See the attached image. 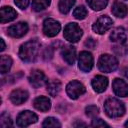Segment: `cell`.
I'll list each match as a JSON object with an SVG mask.
<instances>
[{
  "label": "cell",
  "mask_w": 128,
  "mask_h": 128,
  "mask_svg": "<svg viewBox=\"0 0 128 128\" xmlns=\"http://www.w3.org/2000/svg\"><path fill=\"white\" fill-rule=\"evenodd\" d=\"M38 51L39 43L36 40H30L21 45L19 49V57L24 62H32L36 59Z\"/></svg>",
  "instance_id": "obj_1"
},
{
  "label": "cell",
  "mask_w": 128,
  "mask_h": 128,
  "mask_svg": "<svg viewBox=\"0 0 128 128\" xmlns=\"http://www.w3.org/2000/svg\"><path fill=\"white\" fill-rule=\"evenodd\" d=\"M104 110L107 116L111 118H117L124 114L125 106L120 100L116 98H109L104 103Z\"/></svg>",
  "instance_id": "obj_2"
},
{
  "label": "cell",
  "mask_w": 128,
  "mask_h": 128,
  "mask_svg": "<svg viewBox=\"0 0 128 128\" xmlns=\"http://www.w3.org/2000/svg\"><path fill=\"white\" fill-rule=\"evenodd\" d=\"M118 66V61L117 59L109 54H103L100 56L99 60H98V68L102 71V72H106V73H110L112 71H114Z\"/></svg>",
  "instance_id": "obj_3"
},
{
  "label": "cell",
  "mask_w": 128,
  "mask_h": 128,
  "mask_svg": "<svg viewBox=\"0 0 128 128\" xmlns=\"http://www.w3.org/2000/svg\"><path fill=\"white\" fill-rule=\"evenodd\" d=\"M83 34V31L82 29L80 28V26L77 24V23H69L65 26L64 28V32H63V35H64V38L69 41V42H77L80 40L81 36Z\"/></svg>",
  "instance_id": "obj_4"
},
{
  "label": "cell",
  "mask_w": 128,
  "mask_h": 128,
  "mask_svg": "<svg viewBox=\"0 0 128 128\" xmlns=\"http://www.w3.org/2000/svg\"><path fill=\"white\" fill-rule=\"evenodd\" d=\"M112 24H113V20L110 17L103 15L96 20V22L92 26V29L97 34H104L107 30H109L112 27Z\"/></svg>",
  "instance_id": "obj_5"
},
{
  "label": "cell",
  "mask_w": 128,
  "mask_h": 128,
  "mask_svg": "<svg viewBox=\"0 0 128 128\" xmlns=\"http://www.w3.org/2000/svg\"><path fill=\"white\" fill-rule=\"evenodd\" d=\"M66 92L68 96L72 99H77L80 95L85 93V87L82 83L77 80L70 81L66 86Z\"/></svg>",
  "instance_id": "obj_6"
},
{
  "label": "cell",
  "mask_w": 128,
  "mask_h": 128,
  "mask_svg": "<svg viewBox=\"0 0 128 128\" xmlns=\"http://www.w3.org/2000/svg\"><path fill=\"white\" fill-rule=\"evenodd\" d=\"M61 29V25L58 21L52 18H48L43 22V32L48 37H54Z\"/></svg>",
  "instance_id": "obj_7"
},
{
  "label": "cell",
  "mask_w": 128,
  "mask_h": 128,
  "mask_svg": "<svg viewBox=\"0 0 128 128\" xmlns=\"http://www.w3.org/2000/svg\"><path fill=\"white\" fill-rule=\"evenodd\" d=\"M78 66L79 69L83 72H89L93 67V57L91 53L87 51H82L79 54L78 58Z\"/></svg>",
  "instance_id": "obj_8"
},
{
  "label": "cell",
  "mask_w": 128,
  "mask_h": 128,
  "mask_svg": "<svg viewBox=\"0 0 128 128\" xmlns=\"http://www.w3.org/2000/svg\"><path fill=\"white\" fill-rule=\"evenodd\" d=\"M37 115L31 111H23L21 112L18 117H17V120H16V123L18 126L20 127H27L33 123H35L37 121Z\"/></svg>",
  "instance_id": "obj_9"
},
{
  "label": "cell",
  "mask_w": 128,
  "mask_h": 128,
  "mask_svg": "<svg viewBox=\"0 0 128 128\" xmlns=\"http://www.w3.org/2000/svg\"><path fill=\"white\" fill-rule=\"evenodd\" d=\"M29 82L34 88H40L47 82V78L42 71L33 70L29 75Z\"/></svg>",
  "instance_id": "obj_10"
},
{
  "label": "cell",
  "mask_w": 128,
  "mask_h": 128,
  "mask_svg": "<svg viewBox=\"0 0 128 128\" xmlns=\"http://www.w3.org/2000/svg\"><path fill=\"white\" fill-rule=\"evenodd\" d=\"M27 31H28V25L25 22H19L17 24L11 25L7 29L8 34L15 38H20V37L24 36L27 33Z\"/></svg>",
  "instance_id": "obj_11"
},
{
  "label": "cell",
  "mask_w": 128,
  "mask_h": 128,
  "mask_svg": "<svg viewBox=\"0 0 128 128\" xmlns=\"http://www.w3.org/2000/svg\"><path fill=\"white\" fill-rule=\"evenodd\" d=\"M112 88L114 93L119 97H126L128 96V85L127 83L119 78L114 79L112 83Z\"/></svg>",
  "instance_id": "obj_12"
},
{
  "label": "cell",
  "mask_w": 128,
  "mask_h": 128,
  "mask_svg": "<svg viewBox=\"0 0 128 128\" xmlns=\"http://www.w3.org/2000/svg\"><path fill=\"white\" fill-rule=\"evenodd\" d=\"M28 99V93L22 89L13 90L10 94V100L15 105H21Z\"/></svg>",
  "instance_id": "obj_13"
},
{
  "label": "cell",
  "mask_w": 128,
  "mask_h": 128,
  "mask_svg": "<svg viewBox=\"0 0 128 128\" xmlns=\"http://www.w3.org/2000/svg\"><path fill=\"white\" fill-rule=\"evenodd\" d=\"M92 87L93 89L98 92V93H101L103 91H105V89L107 88V85H108V79L105 77V76H102V75H97L93 78L92 82Z\"/></svg>",
  "instance_id": "obj_14"
},
{
  "label": "cell",
  "mask_w": 128,
  "mask_h": 128,
  "mask_svg": "<svg viewBox=\"0 0 128 128\" xmlns=\"http://www.w3.org/2000/svg\"><path fill=\"white\" fill-rule=\"evenodd\" d=\"M0 17H1V23L10 22L17 17V12L12 7L4 6L0 10Z\"/></svg>",
  "instance_id": "obj_15"
},
{
  "label": "cell",
  "mask_w": 128,
  "mask_h": 128,
  "mask_svg": "<svg viewBox=\"0 0 128 128\" xmlns=\"http://www.w3.org/2000/svg\"><path fill=\"white\" fill-rule=\"evenodd\" d=\"M110 39H111V41L119 43V44L125 43L127 40V35H126L125 30L122 27H117V28L113 29L110 34Z\"/></svg>",
  "instance_id": "obj_16"
},
{
  "label": "cell",
  "mask_w": 128,
  "mask_h": 128,
  "mask_svg": "<svg viewBox=\"0 0 128 128\" xmlns=\"http://www.w3.org/2000/svg\"><path fill=\"white\" fill-rule=\"evenodd\" d=\"M33 105L34 107L39 110V111H42V112H46L50 109L51 107V102L50 100L45 97V96H39L37 97L34 101H33Z\"/></svg>",
  "instance_id": "obj_17"
},
{
  "label": "cell",
  "mask_w": 128,
  "mask_h": 128,
  "mask_svg": "<svg viewBox=\"0 0 128 128\" xmlns=\"http://www.w3.org/2000/svg\"><path fill=\"white\" fill-rule=\"evenodd\" d=\"M111 12L113 13L114 16L116 17H120V18H123L126 16L127 12H128V8L127 6L120 2V1H114L113 5H112V8H111Z\"/></svg>",
  "instance_id": "obj_18"
},
{
  "label": "cell",
  "mask_w": 128,
  "mask_h": 128,
  "mask_svg": "<svg viewBox=\"0 0 128 128\" xmlns=\"http://www.w3.org/2000/svg\"><path fill=\"white\" fill-rule=\"evenodd\" d=\"M62 56H63V59L69 64V65H73L74 62H75V59H76V51H75V48L74 47H65L63 50H62Z\"/></svg>",
  "instance_id": "obj_19"
},
{
  "label": "cell",
  "mask_w": 128,
  "mask_h": 128,
  "mask_svg": "<svg viewBox=\"0 0 128 128\" xmlns=\"http://www.w3.org/2000/svg\"><path fill=\"white\" fill-rule=\"evenodd\" d=\"M12 65V59L8 55H2L0 58V70L2 74L7 73Z\"/></svg>",
  "instance_id": "obj_20"
},
{
  "label": "cell",
  "mask_w": 128,
  "mask_h": 128,
  "mask_svg": "<svg viewBox=\"0 0 128 128\" xmlns=\"http://www.w3.org/2000/svg\"><path fill=\"white\" fill-rule=\"evenodd\" d=\"M60 89H61V83L58 80H52L47 84V91L52 97H55L59 93Z\"/></svg>",
  "instance_id": "obj_21"
},
{
  "label": "cell",
  "mask_w": 128,
  "mask_h": 128,
  "mask_svg": "<svg viewBox=\"0 0 128 128\" xmlns=\"http://www.w3.org/2000/svg\"><path fill=\"white\" fill-rule=\"evenodd\" d=\"M86 2L89 5V7L95 11L102 10L108 4V0H86Z\"/></svg>",
  "instance_id": "obj_22"
},
{
  "label": "cell",
  "mask_w": 128,
  "mask_h": 128,
  "mask_svg": "<svg viewBox=\"0 0 128 128\" xmlns=\"http://www.w3.org/2000/svg\"><path fill=\"white\" fill-rule=\"evenodd\" d=\"M74 4H75V0H60L58 4L59 11L63 14H67L71 10Z\"/></svg>",
  "instance_id": "obj_23"
},
{
  "label": "cell",
  "mask_w": 128,
  "mask_h": 128,
  "mask_svg": "<svg viewBox=\"0 0 128 128\" xmlns=\"http://www.w3.org/2000/svg\"><path fill=\"white\" fill-rule=\"evenodd\" d=\"M51 0H33L32 1V8L34 11H42L46 9L50 5Z\"/></svg>",
  "instance_id": "obj_24"
},
{
  "label": "cell",
  "mask_w": 128,
  "mask_h": 128,
  "mask_svg": "<svg viewBox=\"0 0 128 128\" xmlns=\"http://www.w3.org/2000/svg\"><path fill=\"white\" fill-rule=\"evenodd\" d=\"M73 16L76 18V19H79V20H82L84 19L86 16H87V9L84 7V6H78L74 9L73 11Z\"/></svg>",
  "instance_id": "obj_25"
},
{
  "label": "cell",
  "mask_w": 128,
  "mask_h": 128,
  "mask_svg": "<svg viewBox=\"0 0 128 128\" xmlns=\"http://www.w3.org/2000/svg\"><path fill=\"white\" fill-rule=\"evenodd\" d=\"M42 126L43 127H60L61 124L57 119H55L53 117H48L44 120Z\"/></svg>",
  "instance_id": "obj_26"
},
{
  "label": "cell",
  "mask_w": 128,
  "mask_h": 128,
  "mask_svg": "<svg viewBox=\"0 0 128 128\" xmlns=\"http://www.w3.org/2000/svg\"><path fill=\"white\" fill-rule=\"evenodd\" d=\"M12 120L10 118V116L7 113H3L0 117V126L1 127H8V126H12Z\"/></svg>",
  "instance_id": "obj_27"
},
{
  "label": "cell",
  "mask_w": 128,
  "mask_h": 128,
  "mask_svg": "<svg viewBox=\"0 0 128 128\" xmlns=\"http://www.w3.org/2000/svg\"><path fill=\"white\" fill-rule=\"evenodd\" d=\"M85 111H86V114H87L89 117H95V116H97L98 113H99L98 108H97L96 106H94V105H90V106L86 107Z\"/></svg>",
  "instance_id": "obj_28"
},
{
  "label": "cell",
  "mask_w": 128,
  "mask_h": 128,
  "mask_svg": "<svg viewBox=\"0 0 128 128\" xmlns=\"http://www.w3.org/2000/svg\"><path fill=\"white\" fill-rule=\"evenodd\" d=\"M29 1H30V0H14L15 4H16L20 9H25V8L28 6Z\"/></svg>",
  "instance_id": "obj_29"
},
{
  "label": "cell",
  "mask_w": 128,
  "mask_h": 128,
  "mask_svg": "<svg viewBox=\"0 0 128 128\" xmlns=\"http://www.w3.org/2000/svg\"><path fill=\"white\" fill-rule=\"evenodd\" d=\"M92 126H94V127H104V126H108V124L107 123H105L103 120H101V119H94L93 121H92V124H91Z\"/></svg>",
  "instance_id": "obj_30"
},
{
  "label": "cell",
  "mask_w": 128,
  "mask_h": 128,
  "mask_svg": "<svg viewBox=\"0 0 128 128\" xmlns=\"http://www.w3.org/2000/svg\"><path fill=\"white\" fill-rule=\"evenodd\" d=\"M85 46H87V47H89L91 49H94L95 46H96V41L94 39H92V38H89V39H87L85 41Z\"/></svg>",
  "instance_id": "obj_31"
},
{
  "label": "cell",
  "mask_w": 128,
  "mask_h": 128,
  "mask_svg": "<svg viewBox=\"0 0 128 128\" xmlns=\"http://www.w3.org/2000/svg\"><path fill=\"white\" fill-rule=\"evenodd\" d=\"M122 74H123V75L128 79V66L122 69Z\"/></svg>",
  "instance_id": "obj_32"
},
{
  "label": "cell",
  "mask_w": 128,
  "mask_h": 128,
  "mask_svg": "<svg viewBox=\"0 0 128 128\" xmlns=\"http://www.w3.org/2000/svg\"><path fill=\"white\" fill-rule=\"evenodd\" d=\"M1 44H2V46H1V51H3V50L5 49V44H4V40H3V39H1Z\"/></svg>",
  "instance_id": "obj_33"
},
{
  "label": "cell",
  "mask_w": 128,
  "mask_h": 128,
  "mask_svg": "<svg viewBox=\"0 0 128 128\" xmlns=\"http://www.w3.org/2000/svg\"><path fill=\"white\" fill-rule=\"evenodd\" d=\"M125 126H126V127H128V121H127V122L125 123Z\"/></svg>",
  "instance_id": "obj_34"
}]
</instances>
